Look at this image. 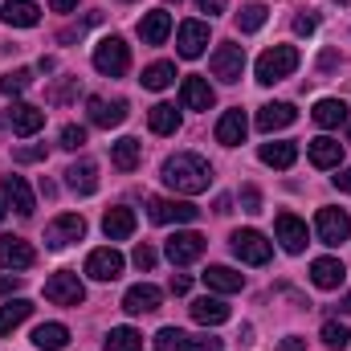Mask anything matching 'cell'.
I'll return each instance as SVG.
<instances>
[{
    "label": "cell",
    "instance_id": "6da1fadb",
    "mask_svg": "<svg viewBox=\"0 0 351 351\" xmlns=\"http://www.w3.org/2000/svg\"><path fill=\"white\" fill-rule=\"evenodd\" d=\"M164 180H168V188L184 192V196H200V192H208V184H213V168H208L200 156L180 152V156H168V160H164Z\"/></svg>",
    "mask_w": 351,
    "mask_h": 351
},
{
    "label": "cell",
    "instance_id": "7a4b0ae2",
    "mask_svg": "<svg viewBox=\"0 0 351 351\" xmlns=\"http://www.w3.org/2000/svg\"><path fill=\"white\" fill-rule=\"evenodd\" d=\"M294 70H298V49L294 45H274L258 58V82L262 86H274V82L290 78Z\"/></svg>",
    "mask_w": 351,
    "mask_h": 351
},
{
    "label": "cell",
    "instance_id": "3957f363",
    "mask_svg": "<svg viewBox=\"0 0 351 351\" xmlns=\"http://www.w3.org/2000/svg\"><path fill=\"white\" fill-rule=\"evenodd\" d=\"M94 70L106 74V78H123V74L131 70V49H127V41H123V37L98 41V45H94Z\"/></svg>",
    "mask_w": 351,
    "mask_h": 351
},
{
    "label": "cell",
    "instance_id": "277c9868",
    "mask_svg": "<svg viewBox=\"0 0 351 351\" xmlns=\"http://www.w3.org/2000/svg\"><path fill=\"white\" fill-rule=\"evenodd\" d=\"M208 70H213V78H221V82H241V74H245V49L233 45V41L217 45L213 58H208Z\"/></svg>",
    "mask_w": 351,
    "mask_h": 351
},
{
    "label": "cell",
    "instance_id": "5b68a950",
    "mask_svg": "<svg viewBox=\"0 0 351 351\" xmlns=\"http://www.w3.org/2000/svg\"><path fill=\"white\" fill-rule=\"evenodd\" d=\"M45 298H49L53 306H82L86 286H82V278H78L74 269H62V274H53V278L45 282Z\"/></svg>",
    "mask_w": 351,
    "mask_h": 351
},
{
    "label": "cell",
    "instance_id": "8992f818",
    "mask_svg": "<svg viewBox=\"0 0 351 351\" xmlns=\"http://www.w3.org/2000/svg\"><path fill=\"white\" fill-rule=\"evenodd\" d=\"M147 217L156 221V225H188V221H196L200 217V208L196 204H188V200H168V196H152L147 200Z\"/></svg>",
    "mask_w": 351,
    "mask_h": 351
},
{
    "label": "cell",
    "instance_id": "52a82bcc",
    "mask_svg": "<svg viewBox=\"0 0 351 351\" xmlns=\"http://www.w3.org/2000/svg\"><path fill=\"white\" fill-rule=\"evenodd\" d=\"M315 229H319V241H323V245H343L351 237V217L343 208H319Z\"/></svg>",
    "mask_w": 351,
    "mask_h": 351
},
{
    "label": "cell",
    "instance_id": "ba28073f",
    "mask_svg": "<svg viewBox=\"0 0 351 351\" xmlns=\"http://www.w3.org/2000/svg\"><path fill=\"white\" fill-rule=\"evenodd\" d=\"M233 254L250 265H265L269 254H274V245L265 241L258 229H237V233H233Z\"/></svg>",
    "mask_w": 351,
    "mask_h": 351
},
{
    "label": "cell",
    "instance_id": "9c48e42d",
    "mask_svg": "<svg viewBox=\"0 0 351 351\" xmlns=\"http://www.w3.org/2000/svg\"><path fill=\"white\" fill-rule=\"evenodd\" d=\"M86 237V221L78 217V213H66V217H58L49 229H45V245L49 250H66V245H74V241H82Z\"/></svg>",
    "mask_w": 351,
    "mask_h": 351
},
{
    "label": "cell",
    "instance_id": "30bf717a",
    "mask_svg": "<svg viewBox=\"0 0 351 351\" xmlns=\"http://www.w3.org/2000/svg\"><path fill=\"white\" fill-rule=\"evenodd\" d=\"M4 119H8V127H12L16 135H37V131L45 127V110L33 106V102H12V106L4 110Z\"/></svg>",
    "mask_w": 351,
    "mask_h": 351
},
{
    "label": "cell",
    "instance_id": "8fae6325",
    "mask_svg": "<svg viewBox=\"0 0 351 351\" xmlns=\"http://www.w3.org/2000/svg\"><path fill=\"white\" fill-rule=\"evenodd\" d=\"M274 233H278V241H282L286 254H302L306 250V225L294 213H278L274 217Z\"/></svg>",
    "mask_w": 351,
    "mask_h": 351
},
{
    "label": "cell",
    "instance_id": "7c38bea8",
    "mask_svg": "<svg viewBox=\"0 0 351 351\" xmlns=\"http://www.w3.org/2000/svg\"><path fill=\"white\" fill-rule=\"evenodd\" d=\"M160 302H164V290L152 286V282H139V286H131L123 294V311L127 315H152V311H160Z\"/></svg>",
    "mask_w": 351,
    "mask_h": 351
},
{
    "label": "cell",
    "instance_id": "4fadbf2b",
    "mask_svg": "<svg viewBox=\"0 0 351 351\" xmlns=\"http://www.w3.org/2000/svg\"><path fill=\"white\" fill-rule=\"evenodd\" d=\"M168 258H172V265H192L200 254H204V237L200 233H192V229H184V233H172L168 237Z\"/></svg>",
    "mask_w": 351,
    "mask_h": 351
},
{
    "label": "cell",
    "instance_id": "5bb4252c",
    "mask_svg": "<svg viewBox=\"0 0 351 351\" xmlns=\"http://www.w3.org/2000/svg\"><path fill=\"white\" fill-rule=\"evenodd\" d=\"M208 45V25L204 21H184L180 33H176V53L180 58H200Z\"/></svg>",
    "mask_w": 351,
    "mask_h": 351
},
{
    "label": "cell",
    "instance_id": "9a60e30c",
    "mask_svg": "<svg viewBox=\"0 0 351 351\" xmlns=\"http://www.w3.org/2000/svg\"><path fill=\"white\" fill-rule=\"evenodd\" d=\"M86 274L94 282H114V278L123 274V254L110 250V245H106V250H94L86 258Z\"/></svg>",
    "mask_w": 351,
    "mask_h": 351
},
{
    "label": "cell",
    "instance_id": "2e32d148",
    "mask_svg": "<svg viewBox=\"0 0 351 351\" xmlns=\"http://www.w3.org/2000/svg\"><path fill=\"white\" fill-rule=\"evenodd\" d=\"M86 114H90V123H94V127H106V131H110V127H119V123L127 119V102H123V98L106 102V98H98V94H94V98L86 102Z\"/></svg>",
    "mask_w": 351,
    "mask_h": 351
},
{
    "label": "cell",
    "instance_id": "e0dca14e",
    "mask_svg": "<svg viewBox=\"0 0 351 351\" xmlns=\"http://www.w3.org/2000/svg\"><path fill=\"white\" fill-rule=\"evenodd\" d=\"M245 131H250V119H245L241 106H233V110H225L221 123H217V143L237 147V143H245Z\"/></svg>",
    "mask_w": 351,
    "mask_h": 351
},
{
    "label": "cell",
    "instance_id": "ac0fdd59",
    "mask_svg": "<svg viewBox=\"0 0 351 351\" xmlns=\"http://www.w3.org/2000/svg\"><path fill=\"white\" fill-rule=\"evenodd\" d=\"M37 262V254H33V245L29 241H21V237H0V265L4 269H29V265Z\"/></svg>",
    "mask_w": 351,
    "mask_h": 351
},
{
    "label": "cell",
    "instance_id": "d6986e66",
    "mask_svg": "<svg viewBox=\"0 0 351 351\" xmlns=\"http://www.w3.org/2000/svg\"><path fill=\"white\" fill-rule=\"evenodd\" d=\"M168 33H172V12H168V8L143 12V21H139V37H143V45H164Z\"/></svg>",
    "mask_w": 351,
    "mask_h": 351
},
{
    "label": "cell",
    "instance_id": "ffe728a7",
    "mask_svg": "<svg viewBox=\"0 0 351 351\" xmlns=\"http://www.w3.org/2000/svg\"><path fill=\"white\" fill-rule=\"evenodd\" d=\"M66 188L78 192V196L98 192V164H94V160H78V164H70V168H66Z\"/></svg>",
    "mask_w": 351,
    "mask_h": 351
},
{
    "label": "cell",
    "instance_id": "44dd1931",
    "mask_svg": "<svg viewBox=\"0 0 351 351\" xmlns=\"http://www.w3.org/2000/svg\"><path fill=\"white\" fill-rule=\"evenodd\" d=\"M306 156H311L315 168H339V160H343V143L331 139V135H319V139L306 143Z\"/></svg>",
    "mask_w": 351,
    "mask_h": 351
},
{
    "label": "cell",
    "instance_id": "7402d4cb",
    "mask_svg": "<svg viewBox=\"0 0 351 351\" xmlns=\"http://www.w3.org/2000/svg\"><path fill=\"white\" fill-rule=\"evenodd\" d=\"M4 200L12 204V213H21V217H29L33 208H37V200H33V188L25 184V176H4Z\"/></svg>",
    "mask_w": 351,
    "mask_h": 351
},
{
    "label": "cell",
    "instance_id": "603a6c76",
    "mask_svg": "<svg viewBox=\"0 0 351 351\" xmlns=\"http://www.w3.org/2000/svg\"><path fill=\"white\" fill-rule=\"evenodd\" d=\"M294 119H298V110H294L290 102H265L262 110H258V131H265V135H274V131L290 127Z\"/></svg>",
    "mask_w": 351,
    "mask_h": 351
},
{
    "label": "cell",
    "instance_id": "cb8c5ba5",
    "mask_svg": "<svg viewBox=\"0 0 351 351\" xmlns=\"http://www.w3.org/2000/svg\"><path fill=\"white\" fill-rule=\"evenodd\" d=\"M0 21H4V25H12V29H33V25L41 21V8H37L33 0H4Z\"/></svg>",
    "mask_w": 351,
    "mask_h": 351
},
{
    "label": "cell",
    "instance_id": "d4e9b609",
    "mask_svg": "<svg viewBox=\"0 0 351 351\" xmlns=\"http://www.w3.org/2000/svg\"><path fill=\"white\" fill-rule=\"evenodd\" d=\"M180 102H184L188 110H208V106L217 102V94H213V86H208L200 74H192V78H184V86H180Z\"/></svg>",
    "mask_w": 351,
    "mask_h": 351
},
{
    "label": "cell",
    "instance_id": "484cf974",
    "mask_svg": "<svg viewBox=\"0 0 351 351\" xmlns=\"http://www.w3.org/2000/svg\"><path fill=\"white\" fill-rule=\"evenodd\" d=\"M343 278H348V269H343L339 258H319V262H311V282H315L319 290H339Z\"/></svg>",
    "mask_w": 351,
    "mask_h": 351
},
{
    "label": "cell",
    "instance_id": "4316f807",
    "mask_svg": "<svg viewBox=\"0 0 351 351\" xmlns=\"http://www.w3.org/2000/svg\"><path fill=\"white\" fill-rule=\"evenodd\" d=\"M102 233L110 237V241H127L131 233H135V213L131 208H106V217H102Z\"/></svg>",
    "mask_w": 351,
    "mask_h": 351
},
{
    "label": "cell",
    "instance_id": "83f0119b",
    "mask_svg": "<svg viewBox=\"0 0 351 351\" xmlns=\"http://www.w3.org/2000/svg\"><path fill=\"white\" fill-rule=\"evenodd\" d=\"M204 286L217 290V294H237V290L245 286V274H237V269H229V265H208V269H204Z\"/></svg>",
    "mask_w": 351,
    "mask_h": 351
},
{
    "label": "cell",
    "instance_id": "f1b7e54d",
    "mask_svg": "<svg viewBox=\"0 0 351 351\" xmlns=\"http://www.w3.org/2000/svg\"><path fill=\"white\" fill-rule=\"evenodd\" d=\"M188 311H192V319H196L200 327H221V323L229 319V306H225L221 298H208V294H204V298H196Z\"/></svg>",
    "mask_w": 351,
    "mask_h": 351
},
{
    "label": "cell",
    "instance_id": "f546056e",
    "mask_svg": "<svg viewBox=\"0 0 351 351\" xmlns=\"http://www.w3.org/2000/svg\"><path fill=\"white\" fill-rule=\"evenodd\" d=\"M311 119H315L319 127H343V123H348V102H339V98H319L315 110H311Z\"/></svg>",
    "mask_w": 351,
    "mask_h": 351
},
{
    "label": "cell",
    "instance_id": "4dcf8cb0",
    "mask_svg": "<svg viewBox=\"0 0 351 351\" xmlns=\"http://www.w3.org/2000/svg\"><path fill=\"white\" fill-rule=\"evenodd\" d=\"M262 164L265 168H278V172H286V168H294V160H298V147L294 143H262Z\"/></svg>",
    "mask_w": 351,
    "mask_h": 351
},
{
    "label": "cell",
    "instance_id": "1f68e13d",
    "mask_svg": "<svg viewBox=\"0 0 351 351\" xmlns=\"http://www.w3.org/2000/svg\"><path fill=\"white\" fill-rule=\"evenodd\" d=\"M139 156H143V147H139V139H131V135L110 147V164H114L119 172H135V168H139Z\"/></svg>",
    "mask_w": 351,
    "mask_h": 351
},
{
    "label": "cell",
    "instance_id": "d6a6232c",
    "mask_svg": "<svg viewBox=\"0 0 351 351\" xmlns=\"http://www.w3.org/2000/svg\"><path fill=\"white\" fill-rule=\"evenodd\" d=\"M29 315H33V302H29V298H12V302H4V306H0V335H12Z\"/></svg>",
    "mask_w": 351,
    "mask_h": 351
},
{
    "label": "cell",
    "instance_id": "836d02e7",
    "mask_svg": "<svg viewBox=\"0 0 351 351\" xmlns=\"http://www.w3.org/2000/svg\"><path fill=\"white\" fill-rule=\"evenodd\" d=\"M147 127H152L156 135H176V127H180V110H176L172 102H156V106L147 110Z\"/></svg>",
    "mask_w": 351,
    "mask_h": 351
},
{
    "label": "cell",
    "instance_id": "e575fe53",
    "mask_svg": "<svg viewBox=\"0 0 351 351\" xmlns=\"http://www.w3.org/2000/svg\"><path fill=\"white\" fill-rule=\"evenodd\" d=\"M33 343L41 351H62L66 343H70V331L62 327V323H41L37 331H33Z\"/></svg>",
    "mask_w": 351,
    "mask_h": 351
},
{
    "label": "cell",
    "instance_id": "d590c367",
    "mask_svg": "<svg viewBox=\"0 0 351 351\" xmlns=\"http://www.w3.org/2000/svg\"><path fill=\"white\" fill-rule=\"evenodd\" d=\"M106 351H143V335L135 327H110Z\"/></svg>",
    "mask_w": 351,
    "mask_h": 351
},
{
    "label": "cell",
    "instance_id": "8d00e7d4",
    "mask_svg": "<svg viewBox=\"0 0 351 351\" xmlns=\"http://www.w3.org/2000/svg\"><path fill=\"white\" fill-rule=\"evenodd\" d=\"M139 82H143L147 90H168L176 82V66H172V62H156V66H147V70H143V78H139Z\"/></svg>",
    "mask_w": 351,
    "mask_h": 351
},
{
    "label": "cell",
    "instance_id": "74e56055",
    "mask_svg": "<svg viewBox=\"0 0 351 351\" xmlns=\"http://www.w3.org/2000/svg\"><path fill=\"white\" fill-rule=\"evenodd\" d=\"M265 25V4H245L241 12H237V29L241 33H258Z\"/></svg>",
    "mask_w": 351,
    "mask_h": 351
},
{
    "label": "cell",
    "instance_id": "f35d334b",
    "mask_svg": "<svg viewBox=\"0 0 351 351\" xmlns=\"http://www.w3.org/2000/svg\"><path fill=\"white\" fill-rule=\"evenodd\" d=\"M323 343H327L331 351H343V348L351 343V331L343 327V323H335V319H327V323H323Z\"/></svg>",
    "mask_w": 351,
    "mask_h": 351
},
{
    "label": "cell",
    "instance_id": "ab89813d",
    "mask_svg": "<svg viewBox=\"0 0 351 351\" xmlns=\"http://www.w3.org/2000/svg\"><path fill=\"white\" fill-rule=\"evenodd\" d=\"M29 82H33V70H8L4 78H0V94H21V90H29Z\"/></svg>",
    "mask_w": 351,
    "mask_h": 351
},
{
    "label": "cell",
    "instance_id": "60d3db41",
    "mask_svg": "<svg viewBox=\"0 0 351 351\" xmlns=\"http://www.w3.org/2000/svg\"><path fill=\"white\" fill-rule=\"evenodd\" d=\"M156 351H188V335L180 327H164L156 335Z\"/></svg>",
    "mask_w": 351,
    "mask_h": 351
},
{
    "label": "cell",
    "instance_id": "b9f144b4",
    "mask_svg": "<svg viewBox=\"0 0 351 351\" xmlns=\"http://www.w3.org/2000/svg\"><path fill=\"white\" fill-rule=\"evenodd\" d=\"M62 147H66V152H78V147H86V127H78V123H66V127H62Z\"/></svg>",
    "mask_w": 351,
    "mask_h": 351
},
{
    "label": "cell",
    "instance_id": "7bdbcfd3",
    "mask_svg": "<svg viewBox=\"0 0 351 351\" xmlns=\"http://www.w3.org/2000/svg\"><path fill=\"white\" fill-rule=\"evenodd\" d=\"M12 160H16V164H41V160H45V143H25V147L12 152Z\"/></svg>",
    "mask_w": 351,
    "mask_h": 351
},
{
    "label": "cell",
    "instance_id": "ee69618b",
    "mask_svg": "<svg viewBox=\"0 0 351 351\" xmlns=\"http://www.w3.org/2000/svg\"><path fill=\"white\" fill-rule=\"evenodd\" d=\"M241 208H245V213H262V192H258L254 184L241 188Z\"/></svg>",
    "mask_w": 351,
    "mask_h": 351
},
{
    "label": "cell",
    "instance_id": "f6af8a7d",
    "mask_svg": "<svg viewBox=\"0 0 351 351\" xmlns=\"http://www.w3.org/2000/svg\"><path fill=\"white\" fill-rule=\"evenodd\" d=\"M221 348H225V343H221L217 335H196V339L188 335V351H221Z\"/></svg>",
    "mask_w": 351,
    "mask_h": 351
},
{
    "label": "cell",
    "instance_id": "bcb514c9",
    "mask_svg": "<svg viewBox=\"0 0 351 351\" xmlns=\"http://www.w3.org/2000/svg\"><path fill=\"white\" fill-rule=\"evenodd\" d=\"M131 262L139 265V269H156V250H152V245H135Z\"/></svg>",
    "mask_w": 351,
    "mask_h": 351
},
{
    "label": "cell",
    "instance_id": "7dc6e473",
    "mask_svg": "<svg viewBox=\"0 0 351 351\" xmlns=\"http://www.w3.org/2000/svg\"><path fill=\"white\" fill-rule=\"evenodd\" d=\"M74 90H78V78H66L62 86L49 90V102H66V98H74Z\"/></svg>",
    "mask_w": 351,
    "mask_h": 351
},
{
    "label": "cell",
    "instance_id": "c3c4849f",
    "mask_svg": "<svg viewBox=\"0 0 351 351\" xmlns=\"http://www.w3.org/2000/svg\"><path fill=\"white\" fill-rule=\"evenodd\" d=\"M315 29H319V16H311V12H306V16H294V33L306 37V33H315Z\"/></svg>",
    "mask_w": 351,
    "mask_h": 351
},
{
    "label": "cell",
    "instance_id": "681fc988",
    "mask_svg": "<svg viewBox=\"0 0 351 351\" xmlns=\"http://www.w3.org/2000/svg\"><path fill=\"white\" fill-rule=\"evenodd\" d=\"M200 4V12H208V16H221L225 8H229V0H196Z\"/></svg>",
    "mask_w": 351,
    "mask_h": 351
},
{
    "label": "cell",
    "instance_id": "f907efd6",
    "mask_svg": "<svg viewBox=\"0 0 351 351\" xmlns=\"http://www.w3.org/2000/svg\"><path fill=\"white\" fill-rule=\"evenodd\" d=\"M188 286H192V278H188V274H172V282H168V290H172V294H188Z\"/></svg>",
    "mask_w": 351,
    "mask_h": 351
},
{
    "label": "cell",
    "instance_id": "816d5d0a",
    "mask_svg": "<svg viewBox=\"0 0 351 351\" xmlns=\"http://www.w3.org/2000/svg\"><path fill=\"white\" fill-rule=\"evenodd\" d=\"M21 290V274H0V294H12Z\"/></svg>",
    "mask_w": 351,
    "mask_h": 351
},
{
    "label": "cell",
    "instance_id": "f5cc1de1",
    "mask_svg": "<svg viewBox=\"0 0 351 351\" xmlns=\"http://www.w3.org/2000/svg\"><path fill=\"white\" fill-rule=\"evenodd\" d=\"M339 66V53L335 49H323V58H319V70H335Z\"/></svg>",
    "mask_w": 351,
    "mask_h": 351
},
{
    "label": "cell",
    "instance_id": "db71d44e",
    "mask_svg": "<svg viewBox=\"0 0 351 351\" xmlns=\"http://www.w3.org/2000/svg\"><path fill=\"white\" fill-rule=\"evenodd\" d=\"M335 188H339V192H351V168H343V172L335 176Z\"/></svg>",
    "mask_w": 351,
    "mask_h": 351
},
{
    "label": "cell",
    "instance_id": "11a10c76",
    "mask_svg": "<svg viewBox=\"0 0 351 351\" xmlns=\"http://www.w3.org/2000/svg\"><path fill=\"white\" fill-rule=\"evenodd\" d=\"M306 348V339H298V335H290V339H282V351H302Z\"/></svg>",
    "mask_w": 351,
    "mask_h": 351
},
{
    "label": "cell",
    "instance_id": "9f6ffc18",
    "mask_svg": "<svg viewBox=\"0 0 351 351\" xmlns=\"http://www.w3.org/2000/svg\"><path fill=\"white\" fill-rule=\"evenodd\" d=\"M74 4H78V0H49V8H53V12H70Z\"/></svg>",
    "mask_w": 351,
    "mask_h": 351
},
{
    "label": "cell",
    "instance_id": "6f0895ef",
    "mask_svg": "<svg viewBox=\"0 0 351 351\" xmlns=\"http://www.w3.org/2000/svg\"><path fill=\"white\" fill-rule=\"evenodd\" d=\"M339 311H343V315H351V294H343V302H339Z\"/></svg>",
    "mask_w": 351,
    "mask_h": 351
},
{
    "label": "cell",
    "instance_id": "680465c9",
    "mask_svg": "<svg viewBox=\"0 0 351 351\" xmlns=\"http://www.w3.org/2000/svg\"><path fill=\"white\" fill-rule=\"evenodd\" d=\"M4 127H8V119H4V114H0V131H4Z\"/></svg>",
    "mask_w": 351,
    "mask_h": 351
},
{
    "label": "cell",
    "instance_id": "91938a15",
    "mask_svg": "<svg viewBox=\"0 0 351 351\" xmlns=\"http://www.w3.org/2000/svg\"><path fill=\"white\" fill-rule=\"evenodd\" d=\"M4 213H8V208H4V200H0V221H4Z\"/></svg>",
    "mask_w": 351,
    "mask_h": 351
},
{
    "label": "cell",
    "instance_id": "94428289",
    "mask_svg": "<svg viewBox=\"0 0 351 351\" xmlns=\"http://www.w3.org/2000/svg\"><path fill=\"white\" fill-rule=\"evenodd\" d=\"M335 4H348V0H335Z\"/></svg>",
    "mask_w": 351,
    "mask_h": 351
},
{
    "label": "cell",
    "instance_id": "6125c7cd",
    "mask_svg": "<svg viewBox=\"0 0 351 351\" xmlns=\"http://www.w3.org/2000/svg\"><path fill=\"white\" fill-rule=\"evenodd\" d=\"M348 139H351V131H348Z\"/></svg>",
    "mask_w": 351,
    "mask_h": 351
},
{
    "label": "cell",
    "instance_id": "be15d7a7",
    "mask_svg": "<svg viewBox=\"0 0 351 351\" xmlns=\"http://www.w3.org/2000/svg\"><path fill=\"white\" fill-rule=\"evenodd\" d=\"M176 4H180V0H176Z\"/></svg>",
    "mask_w": 351,
    "mask_h": 351
},
{
    "label": "cell",
    "instance_id": "e7e4bbea",
    "mask_svg": "<svg viewBox=\"0 0 351 351\" xmlns=\"http://www.w3.org/2000/svg\"><path fill=\"white\" fill-rule=\"evenodd\" d=\"M127 4H131V0H127Z\"/></svg>",
    "mask_w": 351,
    "mask_h": 351
}]
</instances>
